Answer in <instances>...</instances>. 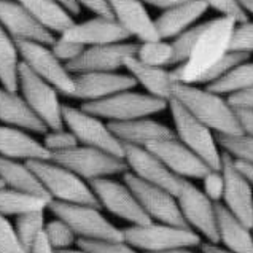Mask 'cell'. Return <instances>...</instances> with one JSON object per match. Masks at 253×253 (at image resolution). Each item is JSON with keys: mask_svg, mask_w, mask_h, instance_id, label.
Returning <instances> with one entry per match:
<instances>
[{"mask_svg": "<svg viewBox=\"0 0 253 253\" xmlns=\"http://www.w3.org/2000/svg\"><path fill=\"white\" fill-rule=\"evenodd\" d=\"M0 156L23 163L51 160L43 143L31 132L3 125H0Z\"/></svg>", "mask_w": 253, "mask_h": 253, "instance_id": "24", "label": "cell"}, {"mask_svg": "<svg viewBox=\"0 0 253 253\" xmlns=\"http://www.w3.org/2000/svg\"><path fill=\"white\" fill-rule=\"evenodd\" d=\"M77 247L84 249L91 253H142L132 245L123 241H108V242H83L77 241Z\"/></svg>", "mask_w": 253, "mask_h": 253, "instance_id": "44", "label": "cell"}, {"mask_svg": "<svg viewBox=\"0 0 253 253\" xmlns=\"http://www.w3.org/2000/svg\"><path fill=\"white\" fill-rule=\"evenodd\" d=\"M123 160L126 163L127 172L132 173L135 178L148 185L163 188V190L172 193L173 196L177 194L182 178L173 175L160 158L155 156L150 150L143 147L125 145V158Z\"/></svg>", "mask_w": 253, "mask_h": 253, "instance_id": "16", "label": "cell"}, {"mask_svg": "<svg viewBox=\"0 0 253 253\" xmlns=\"http://www.w3.org/2000/svg\"><path fill=\"white\" fill-rule=\"evenodd\" d=\"M135 53L137 43L129 42L91 46L84 48V51L66 67L72 75L89 74V72H118L125 66L127 57L135 56Z\"/></svg>", "mask_w": 253, "mask_h": 253, "instance_id": "18", "label": "cell"}, {"mask_svg": "<svg viewBox=\"0 0 253 253\" xmlns=\"http://www.w3.org/2000/svg\"><path fill=\"white\" fill-rule=\"evenodd\" d=\"M37 23L51 34L62 35L75 24L74 16L56 0H16Z\"/></svg>", "mask_w": 253, "mask_h": 253, "instance_id": "29", "label": "cell"}, {"mask_svg": "<svg viewBox=\"0 0 253 253\" xmlns=\"http://www.w3.org/2000/svg\"><path fill=\"white\" fill-rule=\"evenodd\" d=\"M112 18L140 43L161 40L156 32L155 19L150 16L140 0H107Z\"/></svg>", "mask_w": 253, "mask_h": 253, "instance_id": "22", "label": "cell"}, {"mask_svg": "<svg viewBox=\"0 0 253 253\" xmlns=\"http://www.w3.org/2000/svg\"><path fill=\"white\" fill-rule=\"evenodd\" d=\"M59 37L83 48L113 45L131 39L112 16H94L83 23H75Z\"/></svg>", "mask_w": 253, "mask_h": 253, "instance_id": "19", "label": "cell"}, {"mask_svg": "<svg viewBox=\"0 0 253 253\" xmlns=\"http://www.w3.org/2000/svg\"><path fill=\"white\" fill-rule=\"evenodd\" d=\"M252 234H253V226H252Z\"/></svg>", "mask_w": 253, "mask_h": 253, "instance_id": "59", "label": "cell"}, {"mask_svg": "<svg viewBox=\"0 0 253 253\" xmlns=\"http://www.w3.org/2000/svg\"><path fill=\"white\" fill-rule=\"evenodd\" d=\"M168 107L172 113L175 139L182 142L188 150H191L212 170H220L223 151L218 147L216 135L193 115L188 113L177 100L170 99Z\"/></svg>", "mask_w": 253, "mask_h": 253, "instance_id": "6", "label": "cell"}, {"mask_svg": "<svg viewBox=\"0 0 253 253\" xmlns=\"http://www.w3.org/2000/svg\"><path fill=\"white\" fill-rule=\"evenodd\" d=\"M239 3H241V6L244 8L245 13L253 16V0H239Z\"/></svg>", "mask_w": 253, "mask_h": 253, "instance_id": "55", "label": "cell"}, {"mask_svg": "<svg viewBox=\"0 0 253 253\" xmlns=\"http://www.w3.org/2000/svg\"><path fill=\"white\" fill-rule=\"evenodd\" d=\"M82 108L100 120L108 123H125L140 118H150L168 108V102L148 96L147 92H135L134 89L123 91L99 102L83 104Z\"/></svg>", "mask_w": 253, "mask_h": 253, "instance_id": "7", "label": "cell"}, {"mask_svg": "<svg viewBox=\"0 0 253 253\" xmlns=\"http://www.w3.org/2000/svg\"><path fill=\"white\" fill-rule=\"evenodd\" d=\"M100 207L86 204H61L51 202L49 211L56 218L66 221L77 236V241L83 242H108L123 241V229L115 226L100 213Z\"/></svg>", "mask_w": 253, "mask_h": 253, "instance_id": "5", "label": "cell"}, {"mask_svg": "<svg viewBox=\"0 0 253 253\" xmlns=\"http://www.w3.org/2000/svg\"><path fill=\"white\" fill-rule=\"evenodd\" d=\"M49 48H51L53 54L64 64V66L74 62L77 57L84 51L83 46H78V45H75V43H70V42L64 40L61 37H57Z\"/></svg>", "mask_w": 253, "mask_h": 253, "instance_id": "46", "label": "cell"}, {"mask_svg": "<svg viewBox=\"0 0 253 253\" xmlns=\"http://www.w3.org/2000/svg\"><path fill=\"white\" fill-rule=\"evenodd\" d=\"M2 186H3V185H2V182H0V188H2Z\"/></svg>", "mask_w": 253, "mask_h": 253, "instance_id": "58", "label": "cell"}, {"mask_svg": "<svg viewBox=\"0 0 253 253\" xmlns=\"http://www.w3.org/2000/svg\"><path fill=\"white\" fill-rule=\"evenodd\" d=\"M43 233H45V237L49 242V245L56 252L74 249V245L77 244V236L74 234V231L70 229V226L66 221H62L59 218L46 221V226Z\"/></svg>", "mask_w": 253, "mask_h": 253, "instance_id": "37", "label": "cell"}, {"mask_svg": "<svg viewBox=\"0 0 253 253\" xmlns=\"http://www.w3.org/2000/svg\"><path fill=\"white\" fill-rule=\"evenodd\" d=\"M123 182L131 188L134 196L139 201L142 211L145 212V215L151 221L188 228L182 218V213H180L177 199L172 193L142 182V180L135 178L129 172L123 173Z\"/></svg>", "mask_w": 253, "mask_h": 253, "instance_id": "13", "label": "cell"}, {"mask_svg": "<svg viewBox=\"0 0 253 253\" xmlns=\"http://www.w3.org/2000/svg\"><path fill=\"white\" fill-rule=\"evenodd\" d=\"M13 226L21 245H23L26 252H29L32 249V245L37 242L39 237L43 234V231H45V212H32L16 216V221H14Z\"/></svg>", "mask_w": 253, "mask_h": 253, "instance_id": "35", "label": "cell"}, {"mask_svg": "<svg viewBox=\"0 0 253 253\" xmlns=\"http://www.w3.org/2000/svg\"><path fill=\"white\" fill-rule=\"evenodd\" d=\"M51 199L46 194L16 191L10 188H0V213L5 216H21L32 212H46Z\"/></svg>", "mask_w": 253, "mask_h": 253, "instance_id": "30", "label": "cell"}, {"mask_svg": "<svg viewBox=\"0 0 253 253\" xmlns=\"http://www.w3.org/2000/svg\"><path fill=\"white\" fill-rule=\"evenodd\" d=\"M27 253H57V252L51 247V245H49V242L46 241V237H45V233H43Z\"/></svg>", "mask_w": 253, "mask_h": 253, "instance_id": "51", "label": "cell"}, {"mask_svg": "<svg viewBox=\"0 0 253 253\" xmlns=\"http://www.w3.org/2000/svg\"><path fill=\"white\" fill-rule=\"evenodd\" d=\"M0 121L3 126L23 129L34 134H46V126L35 117L19 92L6 91L0 86Z\"/></svg>", "mask_w": 253, "mask_h": 253, "instance_id": "27", "label": "cell"}, {"mask_svg": "<svg viewBox=\"0 0 253 253\" xmlns=\"http://www.w3.org/2000/svg\"><path fill=\"white\" fill-rule=\"evenodd\" d=\"M206 11L207 6L199 0H188L185 3L163 11L155 19L156 32L161 40H172L178 34L185 32L186 29L193 27L199 21V18L204 16Z\"/></svg>", "mask_w": 253, "mask_h": 253, "instance_id": "26", "label": "cell"}, {"mask_svg": "<svg viewBox=\"0 0 253 253\" xmlns=\"http://www.w3.org/2000/svg\"><path fill=\"white\" fill-rule=\"evenodd\" d=\"M78 8H86L96 16H112L107 0H75Z\"/></svg>", "mask_w": 253, "mask_h": 253, "instance_id": "47", "label": "cell"}, {"mask_svg": "<svg viewBox=\"0 0 253 253\" xmlns=\"http://www.w3.org/2000/svg\"><path fill=\"white\" fill-rule=\"evenodd\" d=\"M202 180V193L215 204H220L225 191V180L221 170H209Z\"/></svg>", "mask_w": 253, "mask_h": 253, "instance_id": "45", "label": "cell"}, {"mask_svg": "<svg viewBox=\"0 0 253 253\" xmlns=\"http://www.w3.org/2000/svg\"><path fill=\"white\" fill-rule=\"evenodd\" d=\"M206 88L218 96H234L253 88V62L245 61L226 74L218 82L207 84Z\"/></svg>", "mask_w": 253, "mask_h": 253, "instance_id": "33", "label": "cell"}, {"mask_svg": "<svg viewBox=\"0 0 253 253\" xmlns=\"http://www.w3.org/2000/svg\"><path fill=\"white\" fill-rule=\"evenodd\" d=\"M236 24L234 19L226 16H218L204 23L188 59L172 69L173 80L183 84H199L202 77L229 53V43Z\"/></svg>", "mask_w": 253, "mask_h": 253, "instance_id": "1", "label": "cell"}, {"mask_svg": "<svg viewBox=\"0 0 253 253\" xmlns=\"http://www.w3.org/2000/svg\"><path fill=\"white\" fill-rule=\"evenodd\" d=\"M163 253H196V252H193L191 249H175V250H169Z\"/></svg>", "mask_w": 253, "mask_h": 253, "instance_id": "57", "label": "cell"}, {"mask_svg": "<svg viewBox=\"0 0 253 253\" xmlns=\"http://www.w3.org/2000/svg\"><path fill=\"white\" fill-rule=\"evenodd\" d=\"M237 115V121L242 129V134L253 137V110L247 108H234Z\"/></svg>", "mask_w": 253, "mask_h": 253, "instance_id": "49", "label": "cell"}, {"mask_svg": "<svg viewBox=\"0 0 253 253\" xmlns=\"http://www.w3.org/2000/svg\"><path fill=\"white\" fill-rule=\"evenodd\" d=\"M216 225H218V245L231 253H253L252 228L231 215L221 204H216Z\"/></svg>", "mask_w": 253, "mask_h": 253, "instance_id": "28", "label": "cell"}, {"mask_svg": "<svg viewBox=\"0 0 253 253\" xmlns=\"http://www.w3.org/2000/svg\"><path fill=\"white\" fill-rule=\"evenodd\" d=\"M228 102L233 108H247V110H253V88L245 92L229 96Z\"/></svg>", "mask_w": 253, "mask_h": 253, "instance_id": "48", "label": "cell"}, {"mask_svg": "<svg viewBox=\"0 0 253 253\" xmlns=\"http://www.w3.org/2000/svg\"><path fill=\"white\" fill-rule=\"evenodd\" d=\"M43 147L46 148L49 156L66 153V151L75 148L77 145H80L78 140L75 139V135L70 131H67L66 127L62 129H53V131H46L45 140L42 142Z\"/></svg>", "mask_w": 253, "mask_h": 253, "instance_id": "39", "label": "cell"}, {"mask_svg": "<svg viewBox=\"0 0 253 253\" xmlns=\"http://www.w3.org/2000/svg\"><path fill=\"white\" fill-rule=\"evenodd\" d=\"M57 253H91V252L77 247V249H69V250H62V252H57Z\"/></svg>", "mask_w": 253, "mask_h": 253, "instance_id": "56", "label": "cell"}, {"mask_svg": "<svg viewBox=\"0 0 253 253\" xmlns=\"http://www.w3.org/2000/svg\"><path fill=\"white\" fill-rule=\"evenodd\" d=\"M229 51L247 54V56L253 53V23L252 21L237 23L234 26L233 37H231V43H229Z\"/></svg>", "mask_w": 253, "mask_h": 253, "instance_id": "41", "label": "cell"}, {"mask_svg": "<svg viewBox=\"0 0 253 253\" xmlns=\"http://www.w3.org/2000/svg\"><path fill=\"white\" fill-rule=\"evenodd\" d=\"M216 142L223 153L231 156L234 161L253 166V137L245 134L216 135Z\"/></svg>", "mask_w": 253, "mask_h": 253, "instance_id": "36", "label": "cell"}, {"mask_svg": "<svg viewBox=\"0 0 253 253\" xmlns=\"http://www.w3.org/2000/svg\"><path fill=\"white\" fill-rule=\"evenodd\" d=\"M147 150L160 158L166 168L182 180H190V182L191 180H201L209 170H212L175 137L151 143L147 147Z\"/></svg>", "mask_w": 253, "mask_h": 253, "instance_id": "20", "label": "cell"}, {"mask_svg": "<svg viewBox=\"0 0 253 253\" xmlns=\"http://www.w3.org/2000/svg\"><path fill=\"white\" fill-rule=\"evenodd\" d=\"M175 199L185 225L199 234L201 239L204 237L206 242L218 244L215 202L209 199L190 180H182Z\"/></svg>", "mask_w": 253, "mask_h": 253, "instance_id": "10", "label": "cell"}, {"mask_svg": "<svg viewBox=\"0 0 253 253\" xmlns=\"http://www.w3.org/2000/svg\"><path fill=\"white\" fill-rule=\"evenodd\" d=\"M62 121L64 127L75 135L80 145L100 150L121 160L125 158V145L115 137L104 120L84 112L82 107L64 105Z\"/></svg>", "mask_w": 253, "mask_h": 253, "instance_id": "8", "label": "cell"}, {"mask_svg": "<svg viewBox=\"0 0 253 253\" xmlns=\"http://www.w3.org/2000/svg\"><path fill=\"white\" fill-rule=\"evenodd\" d=\"M0 27L16 42H35L51 46L56 40L16 0H0Z\"/></svg>", "mask_w": 253, "mask_h": 253, "instance_id": "21", "label": "cell"}, {"mask_svg": "<svg viewBox=\"0 0 253 253\" xmlns=\"http://www.w3.org/2000/svg\"><path fill=\"white\" fill-rule=\"evenodd\" d=\"M123 69L127 70V74L134 78L137 84H140L147 91L148 96L164 100V102L169 104V100L172 97V88L177 83L173 80L172 70L147 66V64L137 59L135 56L127 57Z\"/></svg>", "mask_w": 253, "mask_h": 253, "instance_id": "25", "label": "cell"}, {"mask_svg": "<svg viewBox=\"0 0 253 253\" xmlns=\"http://www.w3.org/2000/svg\"><path fill=\"white\" fill-rule=\"evenodd\" d=\"M16 45L21 62L29 70L51 84L61 96H72V92H74V75L53 54L51 48L35 42H16Z\"/></svg>", "mask_w": 253, "mask_h": 253, "instance_id": "12", "label": "cell"}, {"mask_svg": "<svg viewBox=\"0 0 253 253\" xmlns=\"http://www.w3.org/2000/svg\"><path fill=\"white\" fill-rule=\"evenodd\" d=\"M56 2H59L64 8H66L72 14V16H77V14L80 13V8H78L75 0H56Z\"/></svg>", "mask_w": 253, "mask_h": 253, "instance_id": "54", "label": "cell"}, {"mask_svg": "<svg viewBox=\"0 0 253 253\" xmlns=\"http://www.w3.org/2000/svg\"><path fill=\"white\" fill-rule=\"evenodd\" d=\"M0 253H27L21 245L8 216L0 213Z\"/></svg>", "mask_w": 253, "mask_h": 253, "instance_id": "43", "label": "cell"}, {"mask_svg": "<svg viewBox=\"0 0 253 253\" xmlns=\"http://www.w3.org/2000/svg\"><path fill=\"white\" fill-rule=\"evenodd\" d=\"M170 99L177 100L188 113L207 126L215 135L242 134L236 110L229 105L228 99L209 91L207 88L175 83Z\"/></svg>", "mask_w": 253, "mask_h": 253, "instance_id": "2", "label": "cell"}, {"mask_svg": "<svg viewBox=\"0 0 253 253\" xmlns=\"http://www.w3.org/2000/svg\"><path fill=\"white\" fill-rule=\"evenodd\" d=\"M108 127L123 145L132 147L147 148L151 143L175 137L173 129L151 118H140L125 123H108Z\"/></svg>", "mask_w": 253, "mask_h": 253, "instance_id": "23", "label": "cell"}, {"mask_svg": "<svg viewBox=\"0 0 253 253\" xmlns=\"http://www.w3.org/2000/svg\"><path fill=\"white\" fill-rule=\"evenodd\" d=\"M202 27H204V23L194 24L193 27L186 29L185 32L178 34L175 39H172L170 45L173 49V67L180 66V64H183L188 59V56H190L194 43H196L199 34L202 31Z\"/></svg>", "mask_w": 253, "mask_h": 253, "instance_id": "38", "label": "cell"}, {"mask_svg": "<svg viewBox=\"0 0 253 253\" xmlns=\"http://www.w3.org/2000/svg\"><path fill=\"white\" fill-rule=\"evenodd\" d=\"M18 92L26 100L29 108L34 112L48 131L53 129H62V104L59 100L61 94L57 92L51 84L42 80L34 72L29 70L23 62L19 67V80H18Z\"/></svg>", "mask_w": 253, "mask_h": 253, "instance_id": "9", "label": "cell"}, {"mask_svg": "<svg viewBox=\"0 0 253 253\" xmlns=\"http://www.w3.org/2000/svg\"><path fill=\"white\" fill-rule=\"evenodd\" d=\"M29 168L37 175L39 182L51 202L61 204H86L99 207L97 198L89 183H86L64 166L48 161H29Z\"/></svg>", "mask_w": 253, "mask_h": 253, "instance_id": "3", "label": "cell"}, {"mask_svg": "<svg viewBox=\"0 0 253 253\" xmlns=\"http://www.w3.org/2000/svg\"><path fill=\"white\" fill-rule=\"evenodd\" d=\"M21 56L16 40L0 27V84L6 91L18 92Z\"/></svg>", "mask_w": 253, "mask_h": 253, "instance_id": "32", "label": "cell"}, {"mask_svg": "<svg viewBox=\"0 0 253 253\" xmlns=\"http://www.w3.org/2000/svg\"><path fill=\"white\" fill-rule=\"evenodd\" d=\"M0 182L10 190L46 194L43 191L37 175L29 168V164L23 161L6 160V158L0 156Z\"/></svg>", "mask_w": 253, "mask_h": 253, "instance_id": "31", "label": "cell"}, {"mask_svg": "<svg viewBox=\"0 0 253 253\" xmlns=\"http://www.w3.org/2000/svg\"><path fill=\"white\" fill-rule=\"evenodd\" d=\"M221 173L225 180V191L220 204L236 216L242 225L253 226V188L241 170L236 168L234 160L223 153Z\"/></svg>", "mask_w": 253, "mask_h": 253, "instance_id": "15", "label": "cell"}, {"mask_svg": "<svg viewBox=\"0 0 253 253\" xmlns=\"http://www.w3.org/2000/svg\"><path fill=\"white\" fill-rule=\"evenodd\" d=\"M143 5H150V6H155L158 10H169V8H173V6H177L180 3H185L188 0H140Z\"/></svg>", "mask_w": 253, "mask_h": 253, "instance_id": "50", "label": "cell"}, {"mask_svg": "<svg viewBox=\"0 0 253 253\" xmlns=\"http://www.w3.org/2000/svg\"><path fill=\"white\" fill-rule=\"evenodd\" d=\"M250 56L247 54H241V53H233L229 51L228 54H225L221 57V59L215 64V66L207 72V74L202 77V80L199 84H212L215 82H218L220 78H223L226 74H229L231 70H233L234 67H237L239 64L249 61Z\"/></svg>", "mask_w": 253, "mask_h": 253, "instance_id": "40", "label": "cell"}, {"mask_svg": "<svg viewBox=\"0 0 253 253\" xmlns=\"http://www.w3.org/2000/svg\"><path fill=\"white\" fill-rule=\"evenodd\" d=\"M135 57L140 62L151 67L168 69L173 66V49H172L170 42H166V40L137 43Z\"/></svg>", "mask_w": 253, "mask_h": 253, "instance_id": "34", "label": "cell"}, {"mask_svg": "<svg viewBox=\"0 0 253 253\" xmlns=\"http://www.w3.org/2000/svg\"><path fill=\"white\" fill-rule=\"evenodd\" d=\"M234 164H236V168L241 170L242 175L249 180V183L253 188V166H250V164H242V163H237V161H234Z\"/></svg>", "mask_w": 253, "mask_h": 253, "instance_id": "52", "label": "cell"}, {"mask_svg": "<svg viewBox=\"0 0 253 253\" xmlns=\"http://www.w3.org/2000/svg\"><path fill=\"white\" fill-rule=\"evenodd\" d=\"M202 253H231L226 249H223L218 244H211V242H202Z\"/></svg>", "mask_w": 253, "mask_h": 253, "instance_id": "53", "label": "cell"}, {"mask_svg": "<svg viewBox=\"0 0 253 253\" xmlns=\"http://www.w3.org/2000/svg\"><path fill=\"white\" fill-rule=\"evenodd\" d=\"M135 80L129 74L121 72H89L74 75V92L72 99L82 100L83 104L99 102L123 91L134 89Z\"/></svg>", "mask_w": 253, "mask_h": 253, "instance_id": "17", "label": "cell"}, {"mask_svg": "<svg viewBox=\"0 0 253 253\" xmlns=\"http://www.w3.org/2000/svg\"><path fill=\"white\" fill-rule=\"evenodd\" d=\"M199 2L204 3L207 6V10L212 8L215 11H218L220 16L231 18L236 23H245V21H249V14L244 11L239 0H199Z\"/></svg>", "mask_w": 253, "mask_h": 253, "instance_id": "42", "label": "cell"}, {"mask_svg": "<svg viewBox=\"0 0 253 253\" xmlns=\"http://www.w3.org/2000/svg\"><path fill=\"white\" fill-rule=\"evenodd\" d=\"M51 160L74 172L86 183H92L102 178H112L117 173L127 172L125 160L84 145H77L66 153L54 155L51 156Z\"/></svg>", "mask_w": 253, "mask_h": 253, "instance_id": "11", "label": "cell"}, {"mask_svg": "<svg viewBox=\"0 0 253 253\" xmlns=\"http://www.w3.org/2000/svg\"><path fill=\"white\" fill-rule=\"evenodd\" d=\"M99 207L105 209L120 220L131 223V226L147 225L151 220L142 211L139 201L125 182L113 178H102L89 183Z\"/></svg>", "mask_w": 253, "mask_h": 253, "instance_id": "14", "label": "cell"}, {"mask_svg": "<svg viewBox=\"0 0 253 253\" xmlns=\"http://www.w3.org/2000/svg\"><path fill=\"white\" fill-rule=\"evenodd\" d=\"M123 239L142 253H163L175 249H191L202 244L201 236L190 228L150 221L123 229Z\"/></svg>", "mask_w": 253, "mask_h": 253, "instance_id": "4", "label": "cell"}]
</instances>
